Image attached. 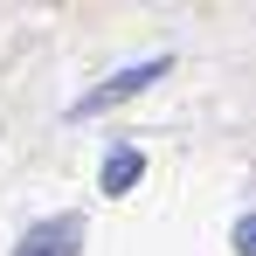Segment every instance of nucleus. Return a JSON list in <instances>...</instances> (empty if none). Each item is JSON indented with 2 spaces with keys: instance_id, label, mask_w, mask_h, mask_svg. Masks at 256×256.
Returning a JSON list of instances; mask_svg holds the SVG:
<instances>
[{
  "instance_id": "obj_1",
  "label": "nucleus",
  "mask_w": 256,
  "mask_h": 256,
  "mask_svg": "<svg viewBox=\"0 0 256 256\" xmlns=\"http://www.w3.org/2000/svg\"><path fill=\"white\" fill-rule=\"evenodd\" d=\"M160 76H166V56H146V62H132V70H111V84H97L90 97H76V104H70V118H97V111H111V104L138 97L146 84H160Z\"/></svg>"
},
{
  "instance_id": "obj_2",
  "label": "nucleus",
  "mask_w": 256,
  "mask_h": 256,
  "mask_svg": "<svg viewBox=\"0 0 256 256\" xmlns=\"http://www.w3.org/2000/svg\"><path fill=\"white\" fill-rule=\"evenodd\" d=\"M76 242H84V222H76V214H62V222H42V228H28L14 256H76Z\"/></svg>"
},
{
  "instance_id": "obj_3",
  "label": "nucleus",
  "mask_w": 256,
  "mask_h": 256,
  "mask_svg": "<svg viewBox=\"0 0 256 256\" xmlns=\"http://www.w3.org/2000/svg\"><path fill=\"white\" fill-rule=\"evenodd\" d=\"M138 173H146V152H138V146H118V152L104 160V194H132Z\"/></svg>"
},
{
  "instance_id": "obj_4",
  "label": "nucleus",
  "mask_w": 256,
  "mask_h": 256,
  "mask_svg": "<svg viewBox=\"0 0 256 256\" xmlns=\"http://www.w3.org/2000/svg\"><path fill=\"white\" fill-rule=\"evenodd\" d=\"M236 250L256 256V214H242V222H236Z\"/></svg>"
}]
</instances>
